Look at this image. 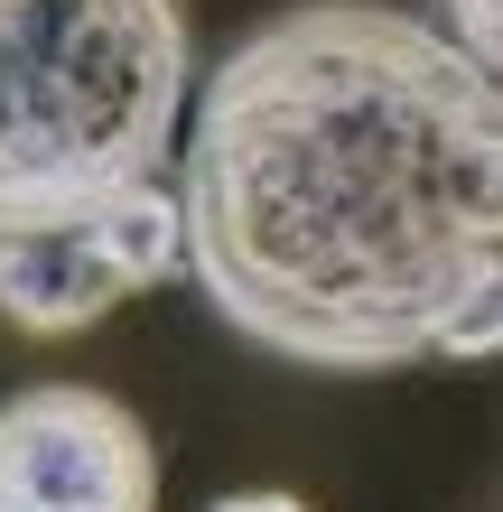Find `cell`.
Listing matches in <instances>:
<instances>
[{"mask_svg":"<svg viewBox=\"0 0 503 512\" xmlns=\"http://www.w3.org/2000/svg\"><path fill=\"white\" fill-rule=\"evenodd\" d=\"M177 261L243 345L308 373L494 354L503 94L401 0H289L196 84Z\"/></svg>","mask_w":503,"mask_h":512,"instance_id":"cell-1","label":"cell"},{"mask_svg":"<svg viewBox=\"0 0 503 512\" xmlns=\"http://www.w3.org/2000/svg\"><path fill=\"white\" fill-rule=\"evenodd\" d=\"M187 84L177 0H0V243L159 187Z\"/></svg>","mask_w":503,"mask_h":512,"instance_id":"cell-2","label":"cell"},{"mask_svg":"<svg viewBox=\"0 0 503 512\" xmlns=\"http://www.w3.org/2000/svg\"><path fill=\"white\" fill-rule=\"evenodd\" d=\"M0 512H159V447L94 382H28L0 401Z\"/></svg>","mask_w":503,"mask_h":512,"instance_id":"cell-3","label":"cell"},{"mask_svg":"<svg viewBox=\"0 0 503 512\" xmlns=\"http://www.w3.org/2000/svg\"><path fill=\"white\" fill-rule=\"evenodd\" d=\"M168 270H177V205L168 187H131L75 224L0 243V326H19L38 345L84 336L94 317H112L131 289L168 280Z\"/></svg>","mask_w":503,"mask_h":512,"instance_id":"cell-4","label":"cell"},{"mask_svg":"<svg viewBox=\"0 0 503 512\" xmlns=\"http://www.w3.org/2000/svg\"><path fill=\"white\" fill-rule=\"evenodd\" d=\"M429 28L448 47H466L485 75H503V0H429Z\"/></svg>","mask_w":503,"mask_h":512,"instance_id":"cell-5","label":"cell"},{"mask_svg":"<svg viewBox=\"0 0 503 512\" xmlns=\"http://www.w3.org/2000/svg\"><path fill=\"white\" fill-rule=\"evenodd\" d=\"M205 512H308L299 494H224V503H205Z\"/></svg>","mask_w":503,"mask_h":512,"instance_id":"cell-6","label":"cell"}]
</instances>
